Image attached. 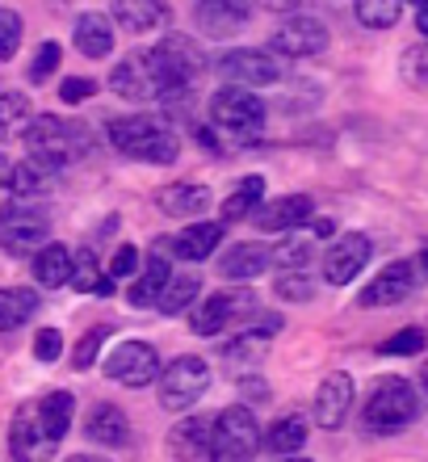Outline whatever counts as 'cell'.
<instances>
[{
    "instance_id": "cell-1",
    "label": "cell",
    "mask_w": 428,
    "mask_h": 462,
    "mask_svg": "<svg viewBox=\"0 0 428 462\" xmlns=\"http://www.w3.org/2000/svg\"><path fill=\"white\" fill-rule=\"evenodd\" d=\"M25 143H30V160H38V164H47V169L59 172L93 147V131L80 126V122H72V118L34 114L30 131H25Z\"/></svg>"
},
{
    "instance_id": "cell-2",
    "label": "cell",
    "mask_w": 428,
    "mask_h": 462,
    "mask_svg": "<svg viewBox=\"0 0 428 462\" xmlns=\"http://www.w3.org/2000/svg\"><path fill=\"white\" fill-rule=\"evenodd\" d=\"M143 60H147V72H151V80H156V93H159V97L185 93V88H189V80H197V76H202V68H206L202 51H197L185 34H168L164 42H159V47L147 51Z\"/></svg>"
},
{
    "instance_id": "cell-3",
    "label": "cell",
    "mask_w": 428,
    "mask_h": 462,
    "mask_svg": "<svg viewBox=\"0 0 428 462\" xmlns=\"http://www.w3.org/2000/svg\"><path fill=\"white\" fill-rule=\"evenodd\" d=\"M110 143L131 160H143V164H172L181 143L177 134L156 118H114L110 122Z\"/></svg>"
},
{
    "instance_id": "cell-4",
    "label": "cell",
    "mask_w": 428,
    "mask_h": 462,
    "mask_svg": "<svg viewBox=\"0 0 428 462\" xmlns=\"http://www.w3.org/2000/svg\"><path fill=\"white\" fill-rule=\"evenodd\" d=\"M260 454V425L252 408L232 403L214 416L210 429V462H252Z\"/></svg>"
},
{
    "instance_id": "cell-5",
    "label": "cell",
    "mask_w": 428,
    "mask_h": 462,
    "mask_svg": "<svg viewBox=\"0 0 428 462\" xmlns=\"http://www.w3.org/2000/svg\"><path fill=\"white\" fill-rule=\"evenodd\" d=\"M424 400H420L416 383L407 378H378L374 391L366 400V425L378 429V433H395V429H407L420 416Z\"/></svg>"
},
{
    "instance_id": "cell-6",
    "label": "cell",
    "mask_w": 428,
    "mask_h": 462,
    "mask_svg": "<svg viewBox=\"0 0 428 462\" xmlns=\"http://www.w3.org/2000/svg\"><path fill=\"white\" fill-rule=\"evenodd\" d=\"M265 118H269L265 101L257 93H248V88H219L210 97V122L232 139H257L265 131Z\"/></svg>"
},
{
    "instance_id": "cell-7",
    "label": "cell",
    "mask_w": 428,
    "mask_h": 462,
    "mask_svg": "<svg viewBox=\"0 0 428 462\" xmlns=\"http://www.w3.org/2000/svg\"><path fill=\"white\" fill-rule=\"evenodd\" d=\"M156 383H159V408L164 412H189L210 391V365L202 357H177L172 365H164V374Z\"/></svg>"
},
{
    "instance_id": "cell-8",
    "label": "cell",
    "mask_w": 428,
    "mask_h": 462,
    "mask_svg": "<svg viewBox=\"0 0 428 462\" xmlns=\"http://www.w3.org/2000/svg\"><path fill=\"white\" fill-rule=\"evenodd\" d=\"M219 76L227 80V88H260V85H278L282 80V63L269 51H227L219 60Z\"/></svg>"
},
{
    "instance_id": "cell-9",
    "label": "cell",
    "mask_w": 428,
    "mask_h": 462,
    "mask_svg": "<svg viewBox=\"0 0 428 462\" xmlns=\"http://www.w3.org/2000/svg\"><path fill=\"white\" fill-rule=\"evenodd\" d=\"M323 47H328V30H323V22L311 17V13H294V17H286L269 38V55H290V60L319 55Z\"/></svg>"
},
{
    "instance_id": "cell-10",
    "label": "cell",
    "mask_w": 428,
    "mask_h": 462,
    "mask_svg": "<svg viewBox=\"0 0 428 462\" xmlns=\"http://www.w3.org/2000/svg\"><path fill=\"white\" fill-rule=\"evenodd\" d=\"M105 374L123 387H151L159 378V357L147 341H126L105 357Z\"/></svg>"
},
{
    "instance_id": "cell-11",
    "label": "cell",
    "mask_w": 428,
    "mask_h": 462,
    "mask_svg": "<svg viewBox=\"0 0 428 462\" xmlns=\"http://www.w3.org/2000/svg\"><path fill=\"white\" fill-rule=\"evenodd\" d=\"M59 441L47 438V429L38 420V408H22L13 416V429H9V450L17 462H47L55 454Z\"/></svg>"
},
{
    "instance_id": "cell-12",
    "label": "cell",
    "mask_w": 428,
    "mask_h": 462,
    "mask_svg": "<svg viewBox=\"0 0 428 462\" xmlns=\"http://www.w3.org/2000/svg\"><path fill=\"white\" fill-rule=\"evenodd\" d=\"M366 261H369V240L361 231H349V236H341V240L323 253V278H328L332 286H349V282L366 269Z\"/></svg>"
},
{
    "instance_id": "cell-13",
    "label": "cell",
    "mask_w": 428,
    "mask_h": 462,
    "mask_svg": "<svg viewBox=\"0 0 428 462\" xmlns=\"http://www.w3.org/2000/svg\"><path fill=\"white\" fill-rule=\"evenodd\" d=\"M252 311V294L248 291H223V294H210L206 303L194 311V319H189V328L197 332V337H214V332L227 328V319L235 316H248Z\"/></svg>"
},
{
    "instance_id": "cell-14",
    "label": "cell",
    "mask_w": 428,
    "mask_h": 462,
    "mask_svg": "<svg viewBox=\"0 0 428 462\" xmlns=\"http://www.w3.org/2000/svg\"><path fill=\"white\" fill-rule=\"evenodd\" d=\"M47 219H42V210H17V215H5L0 223V244H5V253L13 256H25V253H38V248H47Z\"/></svg>"
},
{
    "instance_id": "cell-15",
    "label": "cell",
    "mask_w": 428,
    "mask_h": 462,
    "mask_svg": "<svg viewBox=\"0 0 428 462\" xmlns=\"http://www.w3.org/2000/svg\"><path fill=\"white\" fill-rule=\"evenodd\" d=\"M168 261H172V240H164V236H159V240L151 244L147 269L139 273L135 282H131V303H135V307H156L159 303V294H164V286H168V278H172Z\"/></svg>"
},
{
    "instance_id": "cell-16",
    "label": "cell",
    "mask_w": 428,
    "mask_h": 462,
    "mask_svg": "<svg viewBox=\"0 0 428 462\" xmlns=\"http://www.w3.org/2000/svg\"><path fill=\"white\" fill-rule=\"evenodd\" d=\"M353 378L349 374H328L315 391V420L323 429H341L353 412Z\"/></svg>"
},
{
    "instance_id": "cell-17",
    "label": "cell",
    "mask_w": 428,
    "mask_h": 462,
    "mask_svg": "<svg viewBox=\"0 0 428 462\" xmlns=\"http://www.w3.org/2000/svg\"><path fill=\"white\" fill-rule=\"evenodd\" d=\"M311 215H315V202L306 194H286V198H273V202H260L257 215H252V223H257L260 231H290V227H303V223H311Z\"/></svg>"
},
{
    "instance_id": "cell-18",
    "label": "cell",
    "mask_w": 428,
    "mask_h": 462,
    "mask_svg": "<svg viewBox=\"0 0 428 462\" xmlns=\"http://www.w3.org/2000/svg\"><path fill=\"white\" fill-rule=\"evenodd\" d=\"M412 286H416L412 261H391V265L382 269L378 278L361 291V307H391V303H399V299H407Z\"/></svg>"
},
{
    "instance_id": "cell-19",
    "label": "cell",
    "mask_w": 428,
    "mask_h": 462,
    "mask_svg": "<svg viewBox=\"0 0 428 462\" xmlns=\"http://www.w3.org/2000/svg\"><path fill=\"white\" fill-rule=\"evenodd\" d=\"M210 429H214V416H189V420H177L168 433V450L177 462H197L210 458Z\"/></svg>"
},
{
    "instance_id": "cell-20",
    "label": "cell",
    "mask_w": 428,
    "mask_h": 462,
    "mask_svg": "<svg viewBox=\"0 0 428 462\" xmlns=\"http://www.w3.org/2000/svg\"><path fill=\"white\" fill-rule=\"evenodd\" d=\"M194 22L210 38H232L248 25V5H227V0H202L194 5Z\"/></svg>"
},
{
    "instance_id": "cell-21",
    "label": "cell",
    "mask_w": 428,
    "mask_h": 462,
    "mask_svg": "<svg viewBox=\"0 0 428 462\" xmlns=\"http://www.w3.org/2000/svg\"><path fill=\"white\" fill-rule=\"evenodd\" d=\"M72 42L80 55L88 60H105L114 51V25L110 17H101V13H85V17H76V30H72Z\"/></svg>"
},
{
    "instance_id": "cell-22",
    "label": "cell",
    "mask_w": 428,
    "mask_h": 462,
    "mask_svg": "<svg viewBox=\"0 0 428 462\" xmlns=\"http://www.w3.org/2000/svg\"><path fill=\"white\" fill-rule=\"evenodd\" d=\"M260 446H265L269 454H278V462H282V458H298V450L306 446V416L286 412L282 420H273V429L260 438Z\"/></svg>"
},
{
    "instance_id": "cell-23",
    "label": "cell",
    "mask_w": 428,
    "mask_h": 462,
    "mask_svg": "<svg viewBox=\"0 0 428 462\" xmlns=\"http://www.w3.org/2000/svg\"><path fill=\"white\" fill-rule=\"evenodd\" d=\"M85 433H88V441H97L105 450H118V446H126V412L118 403H97L88 412Z\"/></svg>"
},
{
    "instance_id": "cell-24",
    "label": "cell",
    "mask_w": 428,
    "mask_h": 462,
    "mask_svg": "<svg viewBox=\"0 0 428 462\" xmlns=\"http://www.w3.org/2000/svg\"><path fill=\"white\" fill-rule=\"evenodd\" d=\"M219 244H223V223H202L197 219L172 240V256H181V261H206Z\"/></svg>"
},
{
    "instance_id": "cell-25",
    "label": "cell",
    "mask_w": 428,
    "mask_h": 462,
    "mask_svg": "<svg viewBox=\"0 0 428 462\" xmlns=\"http://www.w3.org/2000/svg\"><path fill=\"white\" fill-rule=\"evenodd\" d=\"M110 88L118 93V97H159L156 93V80H151V72H147V60L143 55H135V60H123L118 68L110 72Z\"/></svg>"
},
{
    "instance_id": "cell-26",
    "label": "cell",
    "mask_w": 428,
    "mask_h": 462,
    "mask_svg": "<svg viewBox=\"0 0 428 462\" xmlns=\"http://www.w3.org/2000/svg\"><path fill=\"white\" fill-rule=\"evenodd\" d=\"M269 269V248L265 244H235L232 253L219 261V273L223 278H235V282H244V278H257V273H265Z\"/></svg>"
},
{
    "instance_id": "cell-27",
    "label": "cell",
    "mask_w": 428,
    "mask_h": 462,
    "mask_svg": "<svg viewBox=\"0 0 428 462\" xmlns=\"http://www.w3.org/2000/svg\"><path fill=\"white\" fill-rule=\"evenodd\" d=\"M114 17L131 34H147V30H159V25L168 22V5H156V0H118Z\"/></svg>"
},
{
    "instance_id": "cell-28",
    "label": "cell",
    "mask_w": 428,
    "mask_h": 462,
    "mask_svg": "<svg viewBox=\"0 0 428 462\" xmlns=\"http://www.w3.org/2000/svg\"><path fill=\"white\" fill-rule=\"evenodd\" d=\"M159 207L177 215V219H197L202 210L210 207V189L206 185H194V181H177L159 194Z\"/></svg>"
},
{
    "instance_id": "cell-29",
    "label": "cell",
    "mask_w": 428,
    "mask_h": 462,
    "mask_svg": "<svg viewBox=\"0 0 428 462\" xmlns=\"http://www.w3.org/2000/svg\"><path fill=\"white\" fill-rule=\"evenodd\" d=\"M34 408H38V420H42V429H47V438L59 441L63 433L72 429L76 395H72V391H50V395H42Z\"/></svg>"
},
{
    "instance_id": "cell-30",
    "label": "cell",
    "mask_w": 428,
    "mask_h": 462,
    "mask_svg": "<svg viewBox=\"0 0 428 462\" xmlns=\"http://www.w3.org/2000/svg\"><path fill=\"white\" fill-rule=\"evenodd\" d=\"M34 278H38V286H68V282H72V248H63V244L38 248Z\"/></svg>"
},
{
    "instance_id": "cell-31",
    "label": "cell",
    "mask_w": 428,
    "mask_h": 462,
    "mask_svg": "<svg viewBox=\"0 0 428 462\" xmlns=\"http://www.w3.org/2000/svg\"><path fill=\"white\" fill-rule=\"evenodd\" d=\"M34 311H38V294L30 291V286H9V291H0V332L22 328Z\"/></svg>"
},
{
    "instance_id": "cell-32",
    "label": "cell",
    "mask_w": 428,
    "mask_h": 462,
    "mask_svg": "<svg viewBox=\"0 0 428 462\" xmlns=\"http://www.w3.org/2000/svg\"><path fill=\"white\" fill-rule=\"evenodd\" d=\"M260 202H265V177H244V181H240V189L223 202V219H227V223L252 219Z\"/></svg>"
},
{
    "instance_id": "cell-33",
    "label": "cell",
    "mask_w": 428,
    "mask_h": 462,
    "mask_svg": "<svg viewBox=\"0 0 428 462\" xmlns=\"http://www.w3.org/2000/svg\"><path fill=\"white\" fill-rule=\"evenodd\" d=\"M30 122H34V114H30L25 93H0V139H17V134L25 139Z\"/></svg>"
},
{
    "instance_id": "cell-34",
    "label": "cell",
    "mask_w": 428,
    "mask_h": 462,
    "mask_svg": "<svg viewBox=\"0 0 428 462\" xmlns=\"http://www.w3.org/2000/svg\"><path fill=\"white\" fill-rule=\"evenodd\" d=\"M68 286H76V291H85V294H114V278L101 273L93 253H72V282Z\"/></svg>"
},
{
    "instance_id": "cell-35",
    "label": "cell",
    "mask_w": 428,
    "mask_h": 462,
    "mask_svg": "<svg viewBox=\"0 0 428 462\" xmlns=\"http://www.w3.org/2000/svg\"><path fill=\"white\" fill-rule=\"evenodd\" d=\"M311 253H315L311 236H290V240H282L278 248H269V265L278 261V265H282L286 273H298V269H306Z\"/></svg>"
},
{
    "instance_id": "cell-36",
    "label": "cell",
    "mask_w": 428,
    "mask_h": 462,
    "mask_svg": "<svg viewBox=\"0 0 428 462\" xmlns=\"http://www.w3.org/2000/svg\"><path fill=\"white\" fill-rule=\"evenodd\" d=\"M55 177H59L55 169L38 164V160H25V164L13 169V194H42V189H50Z\"/></svg>"
},
{
    "instance_id": "cell-37",
    "label": "cell",
    "mask_w": 428,
    "mask_h": 462,
    "mask_svg": "<svg viewBox=\"0 0 428 462\" xmlns=\"http://www.w3.org/2000/svg\"><path fill=\"white\" fill-rule=\"evenodd\" d=\"M197 299V278H189V273H181V278H168V286H164V294H159V311L164 316H181L185 307Z\"/></svg>"
},
{
    "instance_id": "cell-38",
    "label": "cell",
    "mask_w": 428,
    "mask_h": 462,
    "mask_svg": "<svg viewBox=\"0 0 428 462\" xmlns=\"http://www.w3.org/2000/svg\"><path fill=\"white\" fill-rule=\"evenodd\" d=\"M353 13H357V22L369 25V30H387V25L399 22V13L404 9H399L395 0H357Z\"/></svg>"
},
{
    "instance_id": "cell-39",
    "label": "cell",
    "mask_w": 428,
    "mask_h": 462,
    "mask_svg": "<svg viewBox=\"0 0 428 462\" xmlns=\"http://www.w3.org/2000/svg\"><path fill=\"white\" fill-rule=\"evenodd\" d=\"M269 353V337H260V332H244V337H235L227 349H223V357L235 365H244V362H260Z\"/></svg>"
},
{
    "instance_id": "cell-40",
    "label": "cell",
    "mask_w": 428,
    "mask_h": 462,
    "mask_svg": "<svg viewBox=\"0 0 428 462\" xmlns=\"http://www.w3.org/2000/svg\"><path fill=\"white\" fill-rule=\"evenodd\" d=\"M424 332L420 328H404V332H395L391 341H382L378 353H387V357H407V353H424Z\"/></svg>"
},
{
    "instance_id": "cell-41",
    "label": "cell",
    "mask_w": 428,
    "mask_h": 462,
    "mask_svg": "<svg viewBox=\"0 0 428 462\" xmlns=\"http://www.w3.org/2000/svg\"><path fill=\"white\" fill-rule=\"evenodd\" d=\"M273 291L282 294V299H290V303H306V299L315 294V286H311V278H306V269H298V273H282Z\"/></svg>"
},
{
    "instance_id": "cell-42",
    "label": "cell",
    "mask_w": 428,
    "mask_h": 462,
    "mask_svg": "<svg viewBox=\"0 0 428 462\" xmlns=\"http://www.w3.org/2000/svg\"><path fill=\"white\" fill-rule=\"evenodd\" d=\"M17 42H22V17L13 9H0V60H13Z\"/></svg>"
},
{
    "instance_id": "cell-43",
    "label": "cell",
    "mask_w": 428,
    "mask_h": 462,
    "mask_svg": "<svg viewBox=\"0 0 428 462\" xmlns=\"http://www.w3.org/2000/svg\"><path fill=\"white\" fill-rule=\"evenodd\" d=\"M55 68H59V42H42L38 55H34V63H30V85H42Z\"/></svg>"
},
{
    "instance_id": "cell-44",
    "label": "cell",
    "mask_w": 428,
    "mask_h": 462,
    "mask_svg": "<svg viewBox=\"0 0 428 462\" xmlns=\"http://www.w3.org/2000/svg\"><path fill=\"white\" fill-rule=\"evenodd\" d=\"M105 337H110V328H93V332H85V341L76 345V353H72V365H76V370H88V365L97 362V349L105 345Z\"/></svg>"
},
{
    "instance_id": "cell-45",
    "label": "cell",
    "mask_w": 428,
    "mask_h": 462,
    "mask_svg": "<svg viewBox=\"0 0 428 462\" xmlns=\"http://www.w3.org/2000/svg\"><path fill=\"white\" fill-rule=\"evenodd\" d=\"M135 269H139V248L135 244H123V248L110 256V278H131Z\"/></svg>"
},
{
    "instance_id": "cell-46",
    "label": "cell",
    "mask_w": 428,
    "mask_h": 462,
    "mask_svg": "<svg viewBox=\"0 0 428 462\" xmlns=\"http://www.w3.org/2000/svg\"><path fill=\"white\" fill-rule=\"evenodd\" d=\"M404 72L412 76V85L428 88V47H412L404 60Z\"/></svg>"
},
{
    "instance_id": "cell-47",
    "label": "cell",
    "mask_w": 428,
    "mask_h": 462,
    "mask_svg": "<svg viewBox=\"0 0 428 462\" xmlns=\"http://www.w3.org/2000/svg\"><path fill=\"white\" fill-rule=\"evenodd\" d=\"M93 93H97V80H88V76H68V80H63L59 85V97L63 101H85V97H93Z\"/></svg>"
},
{
    "instance_id": "cell-48",
    "label": "cell",
    "mask_w": 428,
    "mask_h": 462,
    "mask_svg": "<svg viewBox=\"0 0 428 462\" xmlns=\"http://www.w3.org/2000/svg\"><path fill=\"white\" fill-rule=\"evenodd\" d=\"M34 353H38V362H55V357L63 353V337L55 328H42L34 337Z\"/></svg>"
},
{
    "instance_id": "cell-49",
    "label": "cell",
    "mask_w": 428,
    "mask_h": 462,
    "mask_svg": "<svg viewBox=\"0 0 428 462\" xmlns=\"http://www.w3.org/2000/svg\"><path fill=\"white\" fill-rule=\"evenodd\" d=\"M240 400H244V408H248V403H265V400H269V383H265V378H257V374L240 378Z\"/></svg>"
},
{
    "instance_id": "cell-50",
    "label": "cell",
    "mask_w": 428,
    "mask_h": 462,
    "mask_svg": "<svg viewBox=\"0 0 428 462\" xmlns=\"http://www.w3.org/2000/svg\"><path fill=\"white\" fill-rule=\"evenodd\" d=\"M9 210H13V164L0 156V223H5Z\"/></svg>"
},
{
    "instance_id": "cell-51",
    "label": "cell",
    "mask_w": 428,
    "mask_h": 462,
    "mask_svg": "<svg viewBox=\"0 0 428 462\" xmlns=\"http://www.w3.org/2000/svg\"><path fill=\"white\" fill-rule=\"evenodd\" d=\"M252 332H260V337L282 332V316H278V311H265V316H257V328H252Z\"/></svg>"
},
{
    "instance_id": "cell-52",
    "label": "cell",
    "mask_w": 428,
    "mask_h": 462,
    "mask_svg": "<svg viewBox=\"0 0 428 462\" xmlns=\"http://www.w3.org/2000/svg\"><path fill=\"white\" fill-rule=\"evenodd\" d=\"M412 269H416V282H424V278H428V248H420V253H416Z\"/></svg>"
},
{
    "instance_id": "cell-53",
    "label": "cell",
    "mask_w": 428,
    "mask_h": 462,
    "mask_svg": "<svg viewBox=\"0 0 428 462\" xmlns=\"http://www.w3.org/2000/svg\"><path fill=\"white\" fill-rule=\"evenodd\" d=\"M311 231H315V236H332V231H336V223H332V219H315V223H311Z\"/></svg>"
},
{
    "instance_id": "cell-54",
    "label": "cell",
    "mask_w": 428,
    "mask_h": 462,
    "mask_svg": "<svg viewBox=\"0 0 428 462\" xmlns=\"http://www.w3.org/2000/svg\"><path fill=\"white\" fill-rule=\"evenodd\" d=\"M416 25H420V34L428 38V5H420L416 9Z\"/></svg>"
},
{
    "instance_id": "cell-55",
    "label": "cell",
    "mask_w": 428,
    "mask_h": 462,
    "mask_svg": "<svg viewBox=\"0 0 428 462\" xmlns=\"http://www.w3.org/2000/svg\"><path fill=\"white\" fill-rule=\"evenodd\" d=\"M68 462H97V458H88V454H76V458H68Z\"/></svg>"
},
{
    "instance_id": "cell-56",
    "label": "cell",
    "mask_w": 428,
    "mask_h": 462,
    "mask_svg": "<svg viewBox=\"0 0 428 462\" xmlns=\"http://www.w3.org/2000/svg\"><path fill=\"white\" fill-rule=\"evenodd\" d=\"M420 383H424V391H428V362H424V370H420Z\"/></svg>"
},
{
    "instance_id": "cell-57",
    "label": "cell",
    "mask_w": 428,
    "mask_h": 462,
    "mask_svg": "<svg viewBox=\"0 0 428 462\" xmlns=\"http://www.w3.org/2000/svg\"><path fill=\"white\" fill-rule=\"evenodd\" d=\"M282 462H311V458H282Z\"/></svg>"
},
{
    "instance_id": "cell-58",
    "label": "cell",
    "mask_w": 428,
    "mask_h": 462,
    "mask_svg": "<svg viewBox=\"0 0 428 462\" xmlns=\"http://www.w3.org/2000/svg\"><path fill=\"white\" fill-rule=\"evenodd\" d=\"M97 462H105V458H97Z\"/></svg>"
}]
</instances>
